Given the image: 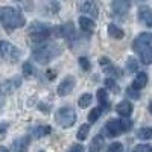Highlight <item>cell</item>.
<instances>
[{
  "mask_svg": "<svg viewBox=\"0 0 152 152\" xmlns=\"http://www.w3.org/2000/svg\"><path fill=\"white\" fill-rule=\"evenodd\" d=\"M0 21H2L3 28L6 31H14L17 28H23L26 18H24L20 12L11 6H2L0 8Z\"/></svg>",
  "mask_w": 152,
  "mask_h": 152,
  "instance_id": "obj_1",
  "label": "cell"
},
{
  "mask_svg": "<svg viewBox=\"0 0 152 152\" xmlns=\"http://www.w3.org/2000/svg\"><path fill=\"white\" fill-rule=\"evenodd\" d=\"M151 41H152V35L148 34V32H143L140 34L132 43V49L135 50V53L140 56L142 62L146 66H149L152 62V46H151Z\"/></svg>",
  "mask_w": 152,
  "mask_h": 152,
  "instance_id": "obj_2",
  "label": "cell"
},
{
  "mask_svg": "<svg viewBox=\"0 0 152 152\" xmlns=\"http://www.w3.org/2000/svg\"><path fill=\"white\" fill-rule=\"evenodd\" d=\"M61 53V47L53 44V43H41L40 46H37L32 52V56L37 62L40 64H47L50 62L53 58H56Z\"/></svg>",
  "mask_w": 152,
  "mask_h": 152,
  "instance_id": "obj_3",
  "label": "cell"
},
{
  "mask_svg": "<svg viewBox=\"0 0 152 152\" xmlns=\"http://www.w3.org/2000/svg\"><path fill=\"white\" fill-rule=\"evenodd\" d=\"M53 34V29L50 24L40 23V21H34L29 28V38L34 43H43L47 38Z\"/></svg>",
  "mask_w": 152,
  "mask_h": 152,
  "instance_id": "obj_4",
  "label": "cell"
},
{
  "mask_svg": "<svg viewBox=\"0 0 152 152\" xmlns=\"http://www.w3.org/2000/svg\"><path fill=\"white\" fill-rule=\"evenodd\" d=\"M55 120L62 128H70L76 122V113L72 107H62L55 113Z\"/></svg>",
  "mask_w": 152,
  "mask_h": 152,
  "instance_id": "obj_5",
  "label": "cell"
},
{
  "mask_svg": "<svg viewBox=\"0 0 152 152\" xmlns=\"http://www.w3.org/2000/svg\"><path fill=\"white\" fill-rule=\"evenodd\" d=\"M0 55H2L3 59L9 62H17L18 58L21 56V52H20V49H17L9 41H0Z\"/></svg>",
  "mask_w": 152,
  "mask_h": 152,
  "instance_id": "obj_6",
  "label": "cell"
},
{
  "mask_svg": "<svg viewBox=\"0 0 152 152\" xmlns=\"http://www.w3.org/2000/svg\"><path fill=\"white\" fill-rule=\"evenodd\" d=\"M21 85V78L15 76V78H11V79H6L0 84V93L8 96V94H12L17 88Z\"/></svg>",
  "mask_w": 152,
  "mask_h": 152,
  "instance_id": "obj_7",
  "label": "cell"
},
{
  "mask_svg": "<svg viewBox=\"0 0 152 152\" xmlns=\"http://www.w3.org/2000/svg\"><path fill=\"white\" fill-rule=\"evenodd\" d=\"M129 0H113V3H111V8H113V12H114V15H117L120 18H123L126 14H128V11H129Z\"/></svg>",
  "mask_w": 152,
  "mask_h": 152,
  "instance_id": "obj_8",
  "label": "cell"
},
{
  "mask_svg": "<svg viewBox=\"0 0 152 152\" xmlns=\"http://www.w3.org/2000/svg\"><path fill=\"white\" fill-rule=\"evenodd\" d=\"M73 88H75V78L73 76H67V78L58 85V94L59 96H67L73 91Z\"/></svg>",
  "mask_w": 152,
  "mask_h": 152,
  "instance_id": "obj_9",
  "label": "cell"
},
{
  "mask_svg": "<svg viewBox=\"0 0 152 152\" xmlns=\"http://www.w3.org/2000/svg\"><path fill=\"white\" fill-rule=\"evenodd\" d=\"M105 132L108 134V137H117L119 134H122V126H120V122L116 120V119H111L107 122L105 125Z\"/></svg>",
  "mask_w": 152,
  "mask_h": 152,
  "instance_id": "obj_10",
  "label": "cell"
},
{
  "mask_svg": "<svg viewBox=\"0 0 152 152\" xmlns=\"http://www.w3.org/2000/svg\"><path fill=\"white\" fill-rule=\"evenodd\" d=\"M81 12H82V14H87V15L93 17V18H96L99 15L97 5H96V2H93V0H87V2H84L81 5Z\"/></svg>",
  "mask_w": 152,
  "mask_h": 152,
  "instance_id": "obj_11",
  "label": "cell"
},
{
  "mask_svg": "<svg viewBox=\"0 0 152 152\" xmlns=\"http://www.w3.org/2000/svg\"><path fill=\"white\" fill-rule=\"evenodd\" d=\"M138 20L143 21L148 28H152V11L148 6H140L138 9Z\"/></svg>",
  "mask_w": 152,
  "mask_h": 152,
  "instance_id": "obj_12",
  "label": "cell"
},
{
  "mask_svg": "<svg viewBox=\"0 0 152 152\" xmlns=\"http://www.w3.org/2000/svg\"><path fill=\"white\" fill-rule=\"evenodd\" d=\"M59 34L66 38V40H69L70 43L73 40H76V31H75V26L72 23H67V24H62V26L59 28Z\"/></svg>",
  "mask_w": 152,
  "mask_h": 152,
  "instance_id": "obj_13",
  "label": "cell"
},
{
  "mask_svg": "<svg viewBox=\"0 0 152 152\" xmlns=\"http://www.w3.org/2000/svg\"><path fill=\"white\" fill-rule=\"evenodd\" d=\"M29 143H31V137H29V135H24V137H21V138H17V140H14V143H12V148H14L15 152H26Z\"/></svg>",
  "mask_w": 152,
  "mask_h": 152,
  "instance_id": "obj_14",
  "label": "cell"
},
{
  "mask_svg": "<svg viewBox=\"0 0 152 152\" xmlns=\"http://www.w3.org/2000/svg\"><path fill=\"white\" fill-rule=\"evenodd\" d=\"M146 84H148V75L145 72H140V73H137L135 79L132 81L131 88H134V90H137V91H140L142 88L146 87Z\"/></svg>",
  "mask_w": 152,
  "mask_h": 152,
  "instance_id": "obj_15",
  "label": "cell"
},
{
  "mask_svg": "<svg viewBox=\"0 0 152 152\" xmlns=\"http://www.w3.org/2000/svg\"><path fill=\"white\" fill-rule=\"evenodd\" d=\"M116 111H117L119 116H122V117H129L131 113H132V104L128 102V100H123V102H120L116 107Z\"/></svg>",
  "mask_w": 152,
  "mask_h": 152,
  "instance_id": "obj_16",
  "label": "cell"
},
{
  "mask_svg": "<svg viewBox=\"0 0 152 152\" xmlns=\"http://www.w3.org/2000/svg\"><path fill=\"white\" fill-rule=\"evenodd\" d=\"M94 21L88 17H79V28L84 31V32H93L94 31Z\"/></svg>",
  "mask_w": 152,
  "mask_h": 152,
  "instance_id": "obj_17",
  "label": "cell"
},
{
  "mask_svg": "<svg viewBox=\"0 0 152 152\" xmlns=\"http://www.w3.org/2000/svg\"><path fill=\"white\" fill-rule=\"evenodd\" d=\"M108 34H110V37L116 38V40H122V38L125 37L123 31L120 28H117L116 24H108Z\"/></svg>",
  "mask_w": 152,
  "mask_h": 152,
  "instance_id": "obj_18",
  "label": "cell"
},
{
  "mask_svg": "<svg viewBox=\"0 0 152 152\" xmlns=\"http://www.w3.org/2000/svg\"><path fill=\"white\" fill-rule=\"evenodd\" d=\"M50 131H52V128L50 126H37V128H34V131H32V135L35 137V138H40V137H44V135H47V134H50Z\"/></svg>",
  "mask_w": 152,
  "mask_h": 152,
  "instance_id": "obj_19",
  "label": "cell"
},
{
  "mask_svg": "<svg viewBox=\"0 0 152 152\" xmlns=\"http://www.w3.org/2000/svg\"><path fill=\"white\" fill-rule=\"evenodd\" d=\"M102 148H104V138L100 137V135H96V137L93 138V142H91L90 151H91V152H99Z\"/></svg>",
  "mask_w": 152,
  "mask_h": 152,
  "instance_id": "obj_20",
  "label": "cell"
},
{
  "mask_svg": "<svg viewBox=\"0 0 152 152\" xmlns=\"http://www.w3.org/2000/svg\"><path fill=\"white\" fill-rule=\"evenodd\" d=\"M88 131H90V125L88 123H84L79 126V131L78 134H76V137H78V140H85L87 135H88Z\"/></svg>",
  "mask_w": 152,
  "mask_h": 152,
  "instance_id": "obj_21",
  "label": "cell"
},
{
  "mask_svg": "<svg viewBox=\"0 0 152 152\" xmlns=\"http://www.w3.org/2000/svg\"><path fill=\"white\" fill-rule=\"evenodd\" d=\"M91 100H93L91 94H88V93H85V94H82V96L79 97V100H78V105H79L81 108H87V107H90V104H91Z\"/></svg>",
  "mask_w": 152,
  "mask_h": 152,
  "instance_id": "obj_22",
  "label": "cell"
},
{
  "mask_svg": "<svg viewBox=\"0 0 152 152\" xmlns=\"http://www.w3.org/2000/svg\"><path fill=\"white\" fill-rule=\"evenodd\" d=\"M97 100H99L100 105L108 107V93H107V90H104V88L97 90Z\"/></svg>",
  "mask_w": 152,
  "mask_h": 152,
  "instance_id": "obj_23",
  "label": "cell"
},
{
  "mask_svg": "<svg viewBox=\"0 0 152 152\" xmlns=\"http://www.w3.org/2000/svg\"><path fill=\"white\" fill-rule=\"evenodd\" d=\"M100 114H102V108H93V110L90 111V114H88V122L94 123V122L100 117Z\"/></svg>",
  "mask_w": 152,
  "mask_h": 152,
  "instance_id": "obj_24",
  "label": "cell"
},
{
  "mask_svg": "<svg viewBox=\"0 0 152 152\" xmlns=\"http://www.w3.org/2000/svg\"><path fill=\"white\" fill-rule=\"evenodd\" d=\"M137 135H138L140 140H149V138L152 137V129L151 128H142L137 132Z\"/></svg>",
  "mask_w": 152,
  "mask_h": 152,
  "instance_id": "obj_25",
  "label": "cell"
},
{
  "mask_svg": "<svg viewBox=\"0 0 152 152\" xmlns=\"http://www.w3.org/2000/svg\"><path fill=\"white\" fill-rule=\"evenodd\" d=\"M34 67H32V64L28 61V62H24L23 64V75H24V78H32L34 76Z\"/></svg>",
  "mask_w": 152,
  "mask_h": 152,
  "instance_id": "obj_26",
  "label": "cell"
},
{
  "mask_svg": "<svg viewBox=\"0 0 152 152\" xmlns=\"http://www.w3.org/2000/svg\"><path fill=\"white\" fill-rule=\"evenodd\" d=\"M14 2L21 6L24 11H32L34 9V3H32V0H14Z\"/></svg>",
  "mask_w": 152,
  "mask_h": 152,
  "instance_id": "obj_27",
  "label": "cell"
},
{
  "mask_svg": "<svg viewBox=\"0 0 152 152\" xmlns=\"http://www.w3.org/2000/svg\"><path fill=\"white\" fill-rule=\"evenodd\" d=\"M105 85L110 88V90H111L113 93H119V91H120V88H119V85L116 84V81H114V79H111V78L105 79Z\"/></svg>",
  "mask_w": 152,
  "mask_h": 152,
  "instance_id": "obj_28",
  "label": "cell"
},
{
  "mask_svg": "<svg viewBox=\"0 0 152 152\" xmlns=\"http://www.w3.org/2000/svg\"><path fill=\"white\" fill-rule=\"evenodd\" d=\"M119 122H120V126H122V131H123V132L129 131V129L132 128V122H131L128 117H123V119L119 120Z\"/></svg>",
  "mask_w": 152,
  "mask_h": 152,
  "instance_id": "obj_29",
  "label": "cell"
},
{
  "mask_svg": "<svg viewBox=\"0 0 152 152\" xmlns=\"http://www.w3.org/2000/svg\"><path fill=\"white\" fill-rule=\"evenodd\" d=\"M126 67H128V70H129V72H135V70H137V67H138L137 59H135V58H132V56H129V58H128V61H126Z\"/></svg>",
  "mask_w": 152,
  "mask_h": 152,
  "instance_id": "obj_30",
  "label": "cell"
},
{
  "mask_svg": "<svg viewBox=\"0 0 152 152\" xmlns=\"http://www.w3.org/2000/svg\"><path fill=\"white\" fill-rule=\"evenodd\" d=\"M122 151H123V146H122V143H119V142L111 143V145L108 146V152H122Z\"/></svg>",
  "mask_w": 152,
  "mask_h": 152,
  "instance_id": "obj_31",
  "label": "cell"
},
{
  "mask_svg": "<svg viewBox=\"0 0 152 152\" xmlns=\"http://www.w3.org/2000/svg\"><path fill=\"white\" fill-rule=\"evenodd\" d=\"M104 72H105L107 75H116V73H119V70H117L116 67H114V66L111 64V62H108L107 66H104Z\"/></svg>",
  "mask_w": 152,
  "mask_h": 152,
  "instance_id": "obj_32",
  "label": "cell"
},
{
  "mask_svg": "<svg viewBox=\"0 0 152 152\" xmlns=\"http://www.w3.org/2000/svg\"><path fill=\"white\" fill-rule=\"evenodd\" d=\"M151 146L149 145H137L134 148V152H151Z\"/></svg>",
  "mask_w": 152,
  "mask_h": 152,
  "instance_id": "obj_33",
  "label": "cell"
},
{
  "mask_svg": "<svg viewBox=\"0 0 152 152\" xmlns=\"http://www.w3.org/2000/svg\"><path fill=\"white\" fill-rule=\"evenodd\" d=\"M79 66L87 72V70H90V62H88V59L85 58V56H81L79 58Z\"/></svg>",
  "mask_w": 152,
  "mask_h": 152,
  "instance_id": "obj_34",
  "label": "cell"
},
{
  "mask_svg": "<svg viewBox=\"0 0 152 152\" xmlns=\"http://www.w3.org/2000/svg\"><path fill=\"white\" fill-rule=\"evenodd\" d=\"M126 94H128L129 97H132V99H138L140 97V94H138V91L137 90H134V88H128V90H126Z\"/></svg>",
  "mask_w": 152,
  "mask_h": 152,
  "instance_id": "obj_35",
  "label": "cell"
},
{
  "mask_svg": "<svg viewBox=\"0 0 152 152\" xmlns=\"http://www.w3.org/2000/svg\"><path fill=\"white\" fill-rule=\"evenodd\" d=\"M69 152H84V146L82 145H73Z\"/></svg>",
  "mask_w": 152,
  "mask_h": 152,
  "instance_id": "obj_36",
  "label": "cell"
},
{
  "mask_svg": "<svg viewBox=\"0 0 152 152\" xmlns=\"http://www.w3.org/2000/svg\"><path fill=\"white\" fill-rule=\"evenodd\" d=\"M108 62H111V61H110L108 58H100V59H99V64L102 66V67H104V66H107Z\"/></svg>",
  "mask_w": 152,
  "mask_h": 152,
  "instance_id": "obj_37",
  "label": "cell"
},
{
  "mask_svg": "<svg viewBox=\"0 0 152 152\" xmlns=\"http://www.w3.org/2000/svg\"><path fill=\"white\" fill-rule=\"evenodd\" d=\"M55 76H56V75H55V72H52V70H49V72H47V78H49L50 81H52V79L55 78Z\"/></svg>",
  "mask_w": 152,
  "mask_h": 152,
  "instance_id": "obj_38",
  "label": "cell"
},
{
  "mask_svg": "<svg viewBox=\"0 0 152 152\" xmlns=\"http://www.w3.org/2000/svg\"><path fill=\"white\" fill-rule=\"evenodd\" d=\"M40 110H44V113H49V107L46 105H40Z\"/></svg>",
  "mask_w": 152,
  "mask_h": 152,
  "instance_id": "obj_39",
  "label": "cell"
},
{
  "mask_svg": "<svg viewBox=\"0 0 152 152\" xmlns=\"http://www.w3.org/2000/svg\"><path fill=\"white\" fill-rule=\"evenodd\" d=\"M0 152H9V149L5 148V146H0Z\"/></svg>",
  "mask_w": 152,
  "mask_h": 152,
  "instance_id": "obj_40",
  "label": "cell"
},
{
  "mask_svg": "<svg viewBox=\"0 0 152 152\" xmlns=\"http://www.w3.org/2000/svg\"><path fill=\"white\" fill-rule=\"evenodd\" d=\"M2 107H3V99L0 97V110H2Z\"/></svg>",
  "mask_w": 152,
  "mask_h": 152,
  "instance_id": "obj_41",
  "label": "cell"
}]
</instances>
